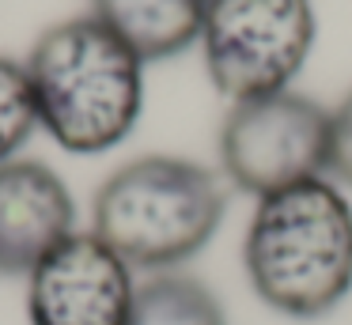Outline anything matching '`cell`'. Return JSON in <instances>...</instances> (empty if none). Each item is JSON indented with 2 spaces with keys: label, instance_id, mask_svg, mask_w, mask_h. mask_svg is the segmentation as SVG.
Returning a JSON list of instances; mask_svg holds the SVG:
<instances>
[{
  "label": "cell",
  "instance_id": "obj_3",
  "mask_svg": "<svg viewBox=\"0 0 352 325\" xmlns=\"http://www.w3.org/2000/svg\"><path fill=\"white\" fill-rule=\"evenodd\" d=\"M223 212L220 174L178 155H140L118 166L91 204L95 234L144 272H175L197 257L220 231Z\"/></svg>",
  "mask_w": 352,
  "mask_h": 325
},
{
  "label": "cell",
  "instance_id": "obj_2",
  "mask_svg": "<svg viewBox=\"0 0 352 325\" xmlns=\"http://www.w3.org/2000/svg\"><path fill=\"white\" fill-rule=\"evenodd\" d=\"M27 76L42 128L72 155L118 148L140 121L144 60L95 15L50 27L27 57Z\"/></svg>",
  "mask_w": 352,
  "mask_h": 325
},
{
  "label": "cell",
  "instance_id": "obj_7",
  "mask_svg": "<svg viewBox=\"0 0 352 325\" xmlns=\"http://www.w3.org/2000/svg\"><path fill=\"white\" fill-rule=\"evenodd\" d=\"M72 231V193L46 163H0V276H31L34 265Z\"/></svg>",
  "mask_w": 352,
  "mask_h": 325
},
{
  "label": "cell",
  "instance_id": "obj_11",
  "mask_svg": "<svg viewBox=\"0 0 352 325\" xmlns=\"http://www.w3.org/2000/svg\"><path fill=\"white\" fill-rule=\"evenodd\" d=\"M329 174L352 189V91L329 110Z\"/></svg>",
  "mask_w": 352,
  "mask_h": 325
},
{
  "label": "cell",
  "instance_id": "obj_4",
  "mask_svg": "<svg viewBox=\"0 0 352 325\" xmlns=\"http://www.w3.org/2000/svg\"><path fill=\"white\" fill-rule=\"evenodd\" d=\"M314 34L311 0H208L197 42L216 91L243 102L288 91Z\"/></svg>",
  "mask_w": 352,
  "mask_h": 325
},
{
  "label": "cell",
  "instance_id": "obj_8",
  "mask_svg": "<svg viewBox=\"0 0 352 325\" xmlns=\"http://www.w3.org/2000/svg\"><path fill=\"white\" fill-rule=\"evenodd\" d=\"M208 0H91V15L107 23L140 60H167L201 38Z\"/></svg>",
  "mask_w": 352,
  "mask_h": 325
},
{
  "label": "cell",
  "instance_id": "obj_5",
  "mask_svg": "<svg viewBox=\"0 0 352 325\" xmlns=\"http://www.w3.org/2000/svg\"><path fill=\"white\" fill-rule=\"evenodd\" d=\"M220 166L231 186L261 197L329 174V110L299 91L231 102L220 125Z\"/></svg>",
  "mask_w": 352,
  "mask_h": 325
},
{
  "label": "cell",
  "instance_id": "obj_9",
  "mask_svg": "<svg viewBox=\"0 0 352 325\" xmlns=\"http://www.w3.org/2000/svg\"><path fill=\"white\" fill-rule=\"evenodd\" d=\"M129 325H228L212 287L186 272H152L137 284Z\"/></svg>",
  "mask_w": 352,
  "mask_h": 325
},
{
  "label": "cell",
  "instance_id": "obj_10",
  "mask_svg": "<svg viewBox=\"0 0 352 325\" xmlns=\"http://www.w3.org/2000/svg\"><path fill=\"white\" fill-rule=\"evenodd\" d=\"M38 125V102L27 65L0 57V163L16 159V151L31 140Z\"/></svg>",
  "mask_w": 352,
  "mask_h": 325
},
{
  "label": "cell",
  "instance_id": "obj_1",
  "mask_svg": "<svg viewBox=\"0 0 352 325\" xmlns=\"http://www.w3.org/2000/svg\"><path fill=\"white\" fill-rule=\"evenodd\" d=\"M243 261L269 310L311 322L352 291V204L337 181L307 178L261 197L246 227Z\"/></svg>",
  "mask_w": 352,
  "mask_h": 325
},
{
  "label": "cell",
  "instance_id": "obj_6",
  "mask_svg": "<svg viewBox=\"0 0 352 325\" xmlns=\"http://www.w3.org/2000/svg\"><path fill=\"white\" fill-rule=\"evenodd\" d=\"M137 280L99 238L72 231L27 276L31 325H129Z\"/></svg>",
  "mask_w": 352,
  "mask_h": 325
}]
</instances>
